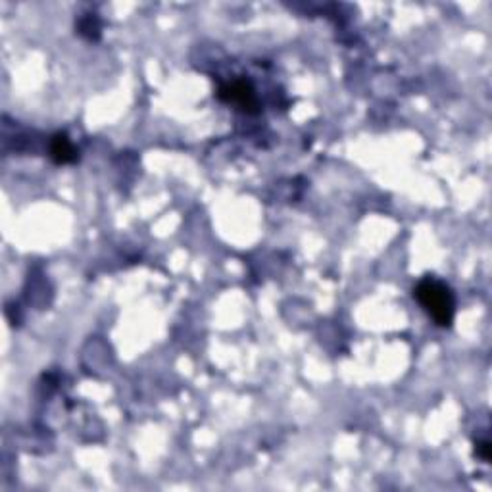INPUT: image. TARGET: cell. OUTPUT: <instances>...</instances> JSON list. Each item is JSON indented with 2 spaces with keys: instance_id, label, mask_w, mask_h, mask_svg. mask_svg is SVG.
<instances>
[{
  "instance_id": "1",
  "label": "cell",
  "mask_w": 492,
  "mask_h": 492,
  "mask_svg": "<svg viewBox=\"0 0 492 492\" xmlns=\"http://www.w3.org/2000/svg\"><path fill=\"white\" fill-rule=\"evenodd\" d=\"M414 296L438 327H450L456 314V298L446 283L435 277H423L414 288Z\"/></svg>"
},
{
  "instance_id": "2",
  "label": "cell",
  "mask_w": 492,
  "mask_h": 492,
  "mask_svg": "<svg viewBox=\"0 0 492 492\" xmlns=\"http://www.w3.org/2000/svg\"><path fill=\"white\" fill-rule=\"evenodd\" d=\"M219 98L227 104H235L245 112H256L258 110V98L254 93L252 85L246 81H233L223 85L219 89Z\"/></svg>"
},
{
  "instance_id": "3",
  "label": "cell",
  "mask_w": 492,
  "mask_h": 492,
  "mask_svg": "<svg viewBox=\"0 0 492 492\" xmlns=\"http://www.w3.org/2000/svg\"><path fill=\"white\" fill-rule=\"evenodd\" d=\"M50 156H52L56 164H71V162H76V148H74V144L68 139V135L58 133V135L52 137V141H50Z\"/></svg>"
},
{
  "instance_id": "4",
  "label": "cell",
  "mask_w": 492,
  "mask_h": 492,
  "mask_svg": "<svg viewBox=\"0 0 492 492\" xmlns=\"http://www.w3.org/2000/svg\"><path fill=\"white\" fill-rule=\"evenodd\" d=\"M79 31H81L83 35H89V39H96V35L100 31V25H98V21H96L93 16H89V18H85V20L79 23Z\"/></svg>"
},
{
  "instance_id": "5",
  "label": "cell",
  "mask_w": 492,
  "mask_h": 492,
  "mask_svg": "<svg viewBox=\"0 0 492 492\" xmlns=\"http://www.w3.org/2000/svg\"><path fill=\"white\" fill-rule=\"evenodd\" d=\"M475 452H477V456L483 459V462H488V459H491V443H488V440L479 443L477 448H475Z\"/></svg>"
}]
</instances>
